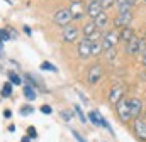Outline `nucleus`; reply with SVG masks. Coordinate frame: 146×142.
Listing matches in <instances>:
<instances>
[{
  "mask_svg": "<svg viewBox=\"0 0 146 142\" xmlns=\"http://www.w3.org/2000/svg\"><path fill=\"white\" fill-rule=\"evenodd\" d=\"M41 70H46V71H53V73H56V71H58V68H56L54 64H51V63L44 61V63H41Z\"/></svg>",
  "mask_w": 146,
  "mask_h": 142,
  "instance_id": "b1692460",
  "label": "nucleus"
},
{
  "mask_svg": "<svg viewBox=\"0 0 146 142\" xmlns=\"http://www.w3.org/2000/svg\"><path fill=\"white\" fill-rule=\"evenodd\" d=\"M12 95V85L10 83H5L3 86H2V97L3 98H9Z\"/></svg>",
  "mask_w": 146,
  "mask_h": 142,
  "instance_id": "4be33fe9",
  "label": "nucleus"
},
{
  "mask_svg": "<svg viewBox=\"0 0 146 142\" xmlns=\"http://www.w3.org/2000/svg\"><path fill=\"white\" fill-rule=\"evenodd\" d=\"M9 83L10 85H22V78L15 71H9Z\"/></svg>",
  "mask_w": 146,
  "mask_h": 142,
  "instance_id": "aec40b11",
  "label": "nucleus"
},
{
  "mask_svg": "<svg viewBox=\"0 0 146 142\" xmlns=\"http://www.w3.org/2000/svg\"><path fill=\"white\" fill-rule=\"evenodd\" d=\"M106 58H107L109 61L115 59V49H114V47H112V49H109V51H106Z\"/></svg>",
  "mask_w": 146,
  "mask_h": 142,
  "instance_id": "cd10ccee",
  "label": "nucleus"
},
{
  "mask_svg": "<svg viewBox=\"0 0 146 142\" xmlns=\"http://www.w3.org/2000/svg\"><path fill=\"white\" fill-rule=\"evenodd\" d=\"M95 22V26L99 27V29H104L106 26H107V22H109V17H107V14H106V10H102L99 15H97V19L94 20Z\"/></svg>",
  "mask_w": 146,
  "mask_h": 142,
  "instance_id": "f3484780",
  "label": "nucleus"
},
{
  "mask_svg": "<svg viewBox=\"0 0 146 142\" xmlns=\"http://www.w3.org/2000/svg\"><path fill=\"white\" fill-rule=\"evenodd\" d=\"M70 14H72V19L73 20H80L85 12H87V7L83 5V0H72L70 2V7H68Z\"/></svg>",
  "mask_w": 146,
  "mask_h": 142,
  "instance_id": "f257e3e1",
  "label": "nucleus"
},
{
  "mask_svg": "<svg viewBox=\"0 0 146 142\" xmlns=\"http://www.w3.org/2000/svg\"><path fill=\"white\" fill-rule=\"evenodd\" d=\"M136 2L134 0H117V7H119V12H127V10H131V7L134 5Z\"/></svg>",
  "mask_w": 146,
  "mask_h": 142,
  "instance_id": "a211bd4d",
  "label": "nucleus"
},
{
  "mask_svg": "<svg viewBox=\"0 0 146 142\" xmlns=\"http://www.w3.org/2000/svg\"><path fill=\"white\" fill-rule=\"evenodd\" d=\"M102 10H104V9H102V5H100V0H88V2H87V14H88V17H90L92 20H95L97 15H99Z\"/></svg>",
  "mask_w": 146,
  "mask_h": 142,
  "instance_id": "9b49d317",
  "label": "nucleus"
},
{
  "mask_svg": "<svg viewBox=\"0 0 146 142\" xmlns=\"http://www.w3.org/2000/svg\"><path fill=\"white\" fill-rule=\"evenodd\" d=\"M117 42H119V34L115 31H109L102 37V47H104V51H109L112 47H115Z\"/></svg>",
  "mask_w": 146,
  "mask_h": 142,
  "instance_id": "39448f33",
  "label": "nucleus"
},
{
  "mask_svg": "<svg viewBox=\"0 0 146 142\" xmlns=\"http://www.w3.org/2000/svg\"><path fill=\"white\" fill-rule=\"evenodd\" d=\"M134 134L139 141H146V120L145 118H134Z\"/></svg>",
  "mask_w": 146,
  "mask_h": 142,
  "instance_id": "f8f14e48",
  "label": "nucleus"
},
{
  "mask_svg": "<svg viewBox=\"0 0 146 142\" xmlns=\"http://www.w3.org/2000/svg\"><path fill=\"white\" fill-rule=\"evenodd\" d=\"M117 3V0H100V5H102V9L106 10V9H110V7H114Z\"/></svg>",
  "mask_w": 146,
  "mask_h": 142,
  "instance_id": "393cba45",
  "label": "nucleus"
},
{
  "mask_svg": "<svg viewBox=\"0 0 146 142\" xmlns=\"http://www.w3.org/2000/svg\"><path fill=\"white\" fill-rule=\"evenodd\" d=\"M9 39H10V36H9L7 27H5V29H0V42H5V41H9Z\"/></svg>",
  "mask_w": 146,
  "mask_h": 142,
  "instance_id": "a878e982",
  "label": "nucleus"
},
{
  "mask_svg": "<svg viewBox=\"0 0 146 142\" xmlns=\"http://www.w3.org/2000/svg\"><path fill=\"white\" fill-rule=\"evenodd\" d=\"M102 73H104V68L100 64H92L88 68V74H87V81L88 85H95L100 78H102Z\"/></svg>",
  "mask_w": 146,
  "mask_h": 142,
  "instance_id": "0eeeda50",
  "label": "nucleus"
},
{
  "mask_svg": "<svg viewBox=\"0 0 146 142\" xmlns=\"http://www.w3.org/2000/svg\"><path fill=\"white\" fill-rule=\"evenodd\" d=\"M15 130V125H9V132H14Z\"/></svg>",
  "mask_w": 146,
  "mask_h": 142,
  "instance_id": "ea45409f",
  "label": "nucleus"
},
{
  "mask_svg": "<svg viewBox=\"0 0 146 142\" xmlns=\"http://www.w3.org/2000/svg\"><path fill=\"white\" fill-rule=\"evenodd\" d=\"M7 31H9V36H10V39H15V37H17V32H15L12 27H7Z\"/></svg>",
  "mask_w": 146,
  "mask_h": 142,
  "instance_id": "473e14b6",
  "label": "nucleus"
},
{
  "mask_svg": "<svg viewBox=\"0 0 146 142\" xmlns=\"http://www.w3.org/2000/svg\"><path fill=\"white\" fill-rule=\"evenodd\" d=\"M126 51H127V54H131V56H138L141 51H139V39H133L131 42H127V46H126Z\"/></svg>",
  "mask_w": 146,
  "mask_h": 142,
  "instance_id": "dca6fc26",
  "label": "nucleus"
},
{
  "mask_svg": "<svg viewBox=\"0 0 146 142\" xmlns=\"http://www.w3.org/2000/svg\"><path fill=\"white\" fill-rule=\"evenodd\" d=\"M102 49H104L102 47V42H99V41H94L92 42V56H99V53Z\"/></svg>",
  "mask_w": 146,
  "mask_h": 142,
  "instance_id": "412c9836",
  "label": "nucleus"
},
{
  "mask_svg": "<svg viewBox=\"0 0 146 142\" xmlns=\"http://www.w3.org/2000/svg\"><path fill=\"white\" fill-rule=\"evenodd\" d=\"M88 120L94 124V125H97V127H104V129H107L110 134H114V130H112V127H110L109 124H107V120L100 115V112H95V110H92L90 113H88Z\"/></svg>",
  "mask_w": 146,
  "mask_h": 142,
  "instance_id": "7ed1b4c3",
  "label": "nucleus"
},
{
  "mask_svg": "<svg viewBox=\"0 0 146 142\" xmlns=\"http://www.w3.org/2000/svg\"><path fill=\"white\" fill-rule=\"evenodd\" d=\"M24 97H26L27 100H31V102L37 98V97H36V91H34V88H33L31 85H26V86H24Z\"/></svg>",
  "mask_w": 146,
  "mask_h": 142,
  "instance_id": "6ab92c4d",
  "label": "nucleus"
},
{
  "mask_svg": "<svg viewBox=\"0 0 146 142\" xmlns=\"http://www.w3.org/2000/svg\"><path fill=\"white\" fill-rule=\"evenodd\" d=\"M21 142H31V137H22Z\"/></svg>",
  "mask_w": 146,
  "mask_h": 142,
  "instance_id": "4c0bfd02",
  "label": "nucleus"
},
{
  "mask_svg": "<svg viewBox=\"0 0 146 142\" xmlns=\"http://www.w3.org/2000/svg\"><path fill=\"white\" fill-rule=\"evenodd\" d=\"M78 34H80V29L76 26H66L63 29V41L65 42H75Z\"/></svg>",
  "mask_w": 146,
  "mask_h": 142,
  "instance_id": "ddd939ff",
  "label": "nucleus"
},
{
  "mask_svg": "<svg viewBox=\"0 0 146 142\" xmlns=\"http://www.w3.org/2000/svg\"><path fill=\"white\" fill-rule=\"evenodd\" d=\"M139 51L146 53V39H139Z\"/></svg>",
  "mask_w": 146,
  "mask_h": 142,
  "instance_id": "7c9ffc66",
  "label": "nucleus"
},
{
  "mask_svg": "<svg viewBox=\"0 0 146 142\" xmlns=\"http://www.w3.org/2000/svg\"><path fill=\"white\" fill-rule=\"evenodd\" d=\"M131 22H133V12H131V10H127V12H119V15H117L115 20H114L115 27H119V29L129 27Z\"/></svg>",
  "mask_w": 146,
  "mask_h": 142,
  "instance_id": "6e6552de",
  "label": "nucleus"
},
{
  "mask_svg": "<svg viewBox=\"0 0 146 142\" xmlns=\"http://www.w3.org/2000/svg\"><path fill=\"white\" fill-rule=\"evenodd\" d=\"M2 54H3V42H0V58H2Z\"/></svg>",
  "mask_w": 146,
  "mask_h": 142,
  "instance_id": "58836bf2",
  "label": "nucleus"
},
{
  "mask_svg": "<svg viewBox=\"0 0 146 142\" xmlns=\"http://www.w3.org/2000/svg\"><path fill=\"white\" fill-rule=\"evenodd\" d=\"M72 135L75 137V139H76V142H88L87 139H83V137H82V135H80L76 130H72Z\"/></svg>",
  "mask_w": 146,
  "mask_h": 142,
  "instance_id": "c756f323",
  "label": "nucleus"
},
{
  "mask_svg": "<svg viewBox=\"0 0 146 142\" xmlns=\"http://www.w3.org/2000/svg\"><path fill=\"white\" fill-rule=\"evenodd\" d=\"M129 108H131V117L139 118V115L143 112V102L139 98H131L129 100Z\"/></svg>",
  "mask_w": 146,
  "mask_h": 142,
  "instance_id": "4468645a",
  "label": "nucleus"
},
{
  "mask_svg": "<svg viewBox=\"0 0 146 142\" xmlns=\"http://www.w3.org/2000/svg\"><path fill=\"white\" fill-rule=\"evenodd\" d=\"M134 39V29H131V27H124V29H121V34H119V41H122V42H131Z\"/></svg>",
  "mask_w": 146,
  "mask_h": 142,
  "instance_id": "2eb2a0df",
  "label": "nucleus"
},
{
  "mask_svg": "<svg viewBox=\"0 0 146 142\" xmlns=\"http://www.w3.org/2000/svg\"><path fill=\"white\" fill-rule=\"evenodd\" d=\"M117 117H119V120L122 122V124H126V122H129L133 117H131V108H129V100H126V98H122L119 103H117Z\"/></svg>",
  "mask_w": 146,
  "mask_h": 142,
  "instance_id": "f03ea898",
  "label": "nucleus"
},
{
  "mask_svg": "<svg viewBox=\"0 0 146 142\" xmlns=\"http://www.w3.org/2000/svg\"><path fill=\"white\" fill-rule=\"evenodd\" d=\"M33 110H34V108H33L31 105H26V106H22V108H21V115H27V113L31 115V113H33Z\"/></svg>",
  "mask_w": 146,
  "mask_h": 142,
  "instance_id": "bb28decb",
  "label": "nucleus"
},
{
  "mask_svg": "<svg viewBox=\"0 0 146 142\" xmlns=\"http://www.w3.org/2000/svg\"><path fill=\"white\" fill-rule=\"evenodd\" d=\"M124 93H126V88H124L122 85H115V86H112L110 91H109V102L117 105V103L124 98Z\"/></svg>",
  "mask_w": 146,
  "mask_h": 142,
  "instance_id": "1a4fd4ad",
  "label": "nucleus"
},
{
  "mask_svg": "<svg viewBox=\"0 0 146 142\" xmlns=\"http://www.w3.org/2000/svg\"><path fill=\"white\" fill-rule=\"evenodd\" d=\"M83 36H85V39H88V41H97L99 39V27L95 26V22L94 20H90V22H87L85 26H83Z\"/></svg>",
  "mask_w": 146,
  "mask_h": 142,
  "instance_id": "423d86ee",
  "label": "nucleus"
},
{
  "mask_svg": "<svg viewBox=\"0 0 146 142\" xmlns=\"http://www.w3.org/2000/svg\"><path fill=\"white\" fill-rule=\"evenodd\" d=\"M78 56H80L82 59L92 58V41L82 39V41L78 42Z\"/></svg>",
  "mask_w": 146,
  "mask_h": 142,
  "instance_id": "9d476101",
  "label": "nucleus"
},
{
  "mask_svg": "<svg viewBox=\"0 0 146 142\" xmlns=\"http://www.w3.org/2000/svg\"><path fill=\"white\" fill-rule=\"evenodd\" d=\"M27 132H29L31 139H34V137H37V132H36V129H34V127H29V129H27Z\"/></svg>",
  "mask_w": 146,
  "mask_h": 142,
  "instance_id": "2f4dec72",
  "label": "nucleus"
},
{
  "mask_svg": "<svg viewBox=\"0 0 146 142\" xmlns=\"http://www.w3.org/2000/svg\"><path fill=\"white\" fill-rule=\"evenodd\" d=\"M61 117H63L66 122H70V120H72V113H68V112H61Z\"/></svg>",
  "mask_w": 146,
  "mask_h": 142,
  "instance_id": "72a5a7b5",
  "label": "nucleus"
},
{
  "mask_svg": "<svg viewBox=\"0 0 146 142\" xmlns=\"http://www.w3.org/2000/svg\"><path fill=\"white\" fill-rule=\"evenodd\" d=\"M24 32H26L27 36H31V34H33V31H31V27H29V26H24Z\"/></svg>",
  "mask_w": 146,
  "mask_h": 142,
  "instance_id": "f704fd0d",
  "label": "nucleus"
},
{
  "mask_svg": "<svg viewBox=\"0 0 146 142\" xmlns=\"http://www.w3.org/2000/svg\"><path fill=\"white\" fill-rule=\"evenodd\" d=\"M53 20H54L58 26L66 27V26H70V20H73V19H72V14H70V10H68V9H60V10L54 14Z\"/></svg>",
  "mask_w": 146,
  "mask_h": 142,
  "instance_id": "20e7f679",
  "label": "nucleus"
},
{
  "mask_svg": "<svg viewBox=\"0 0 146 142\" xmlns=\"http://www.w3.org/2000/svg\"><path fill=\"white\" fill-rule=\"evenodd\" d=\"M10 115H12V112H10V110H5V112H3V117H5V118H9Z\"/></svg>",
  "mask_w": 146,
  "mask_h": 142,
  "instance_id": "c9c22d12",
  "label": "nucleus"
},
{
  "mask_svg": "<svg viewBox=\"0 0 146 142\" xmlns=\"http://www.w3.org/2000/svg\"><path fill=\"white\" fill-rule=\"evenodd\" d=\"M41 112H42L44 115H51V113H53V108H51L49 105H42L41 106Z\"/></svg>",
  "mask_w": 146,
  "mask_h": 142,
  "instance_id": "c85d7f7f",
  "label": "nucleus"
},
{
  "mask_svg": "<svg viewBox=\"0 0 146 142\" xmlns=\"http://www.w3.org/2000/svg\"><path fill=\"white\" fill-rule=\"evenodd\" d=\"M73 110H75V113L78 115V118H80V122H82V124H85V122H87V117H85V113H83V110H82V108H80L78 105H75V106H73Z\"/></svg>",
  "mask_w": 146,
  "mask_h": 142,
  "instance_id": "5701e85b",
  "label": "nucleus"
},
{
  "mask_svg": "<svg viewBox=\"0 0 146 142\" xmlns=\"http://www.w3.org/2000/svg\"><path fill=\"white\" fill-rule=\"evenodd\" d=\"M141 63L146 66V53H143V56H141Z\"/></svg>",
  "mask_w": 146,
  "mask_h": 142,
  "instance_id": "e433bc0d",
  "label": "nucleus"
}]
</instances>
